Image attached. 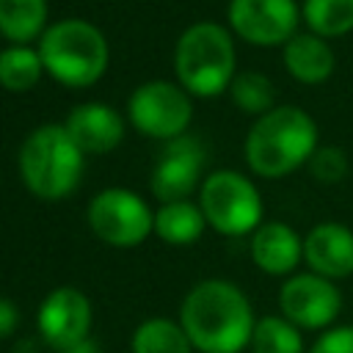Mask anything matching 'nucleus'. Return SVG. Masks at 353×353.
<instances>
[{"instance_id": "obj_1", "label": "nucleus", "mask_w": 353, "mask_h": 353, "mask_svg": "<svg viewBox=\"0 0 353 353\" xmlns=\"http://www.w3.org/2000/svg\"><path fill=\"white\" fill-rule=\"evenodd\" d=\"M179 325L199 353H243L256 325L248 295L226 279H204L188 290Z\"/></svg>"}, {"instance_id": "obj_2", "label": "nucleus", "mask_w": 353, "mask_h": 353, "mask_svg": "<svg viewBox=\"0 0 353 353\" xmlns=\"http://www.w3.org/2000/svg\"><path fill=\"white\" fill-rule=\"evenodd\" d=\"M320 146L317 121L298 105H276L254 119L243 141V157L251 174L262 179H281L306 168Z\"/></svg>"}, {"instance_id": "obj_3", "label": "nucleus", "mask_w": 353, "mask_h": 353, "mask_svg": "<svg viewBox=\"0 0 353 353\" xmlns=\"http://www.w3.org/2000/svg\"><path fill=\"white\" fill-rule=\"evenodd\" d=\"M237 74V47L226 25L201 19L188 25L174 44V77L196 99L221 97Z\"/></svg>"}, {"instance_id": "obj_4", "label": "nucleus", "mask_w": 353, "mask_h": 353, "mask_svg": "<svg viewBox=\"0 0 353 353\" xmlns=\"http://www.w3.org/2000/svg\"><path fill=\"white\" fill-rule=\"evenodd\" d=\"M19 179L41 201H61L77 190L85 171V154L69 138L63 124L33 127L17 152Z\"/></svg>"}, {"instance_id": "obj_5", "label": "nucleus", "mask_w": 353, "mask_h": 353, "mask_svg": "<svg viewBox=\"0 0 353 353\" xmlns=\"http://www.w3.org/2000/svg\"><path fill=\"white\" fill-rule=\"evenodd\" d=\"M36 50L41 55L44 72L66 88L97 85L110 63V44L102 28L77 17L50 22V28L36 41Z\"/></svg>"}, {"instance_id": "obj_6", "label": "nucleus", "mask_w": 353, "mask_h": 353, "mask_svg": "<svg viewBox=\"0 0 353 353\" xmlns=\"http://www.w3.org/2000/svg\"><path fill=\"white\" fill-rule=\"evenodd\" d=\"M196 201L207 218V226L223 237H251V232L262 223V193L240 171H210L199 188Z\"/></svg>"}, {"instance_id": "obj_7", "label": "nucleus", "mask_w": 353, "mask_h": 353, "mask_svg": "<svg viewBox=\"0 0 353 353\" xmlns=\"http://www.w3.org/2000/svg\"><path fill=\"white\" fill-rule=\"evenodd\" d=\"M88 229L97 240L113 248H135L154 234V210L146 199L130 188H102L85 207Z\"/></svg>"}, {"instance_id": "obj_8", "label": "nucleus", "mask_w": 353, "mask_h": 353, "mask_svg": "<svg viewBox=\"0 0 353 353\" xmlns=\"http://www.w3.org/2000/svg\"><path fill=\"white\" fill-rule=\"evenodd\" d=\"M193 97L176 80H146L127 97V121L146 138L174 141L188 132Z\"/></svg>"}, {"instance_id": "obj_9", "label": "nucleus", "mask_w": 353, "mask_h": 353, "mask_svg": "<svg viewBox=\"0 0 353 353\" xmlns=\"http://www.w3.org/2000/svg\"><path fill=\"white\" fill-rule=\"evenodd\" d=\"M279 312L301 331H325L336 325L342 312V292L336 281L312 270L292 273L279 287Z\"/></svg>"}, {"instance_id": "obj_10", "label": "nucleus", "mask_w": 353, "mask_h": 353, "mask_svg": "<svg viewBox=\"0 0 353 353\" xmlns=\"http://www.w3.org/2000/svg\"><path fill=\"white\" fill-rule=\"evenodd\" d=\"M298 25V0H229L226 6V28L254 47H284Z\"/></svg>"}, {"instance_id": "obj_11", "label": "nucleus", "mask_w": 353, "mask_h": 353, "mask_svg": "<svg viewBox=\"0 0 353 353\" xmlns=\"http://www.w3.org/2000/svg\"><path fill=\"white\" fill-rule=\"evenodd\" d=\"M94 323V306L91 298L77 287H55L50 290L36 312V331L39 339L52 347L55 353L83 342L91 336Z\"/></svg>"}, {"instance_id": "obj_12", "label": "nucleus", "mask_w": 353, "mask_h": 353, "mask_svg": "<svg viewBox=\"0 0 353 353\" xmlns=\"http://www.w3.org/2000/svg\"><path fill=\"white\" fill-rule=\"evenodd\" d=\"M204 163H207V149L196 135L185 132L163 143V152L157 154L149 174V188L154 199L160 204L190 199V193L199 190L204 182Z\"/></svg>"}, {"instance_id": "obj_13", "label": "nucleus", "mask_w": 353, "mask_h": 353, "mask_svg": "<svg viewBox=\"0 0 353 353\" xmlns=\"http://www.w3.org/2000/svg\"><path fill=\"white\" fill-rule=\"evenodd\" d=\"M61 124L69 132V138L77 143V149L88 157V154H108L121 146L127 116H121L116 108L105 102H80L66 113Z\"/></svg>"}, {"instance_id": "obj_14", "label": "nucleus", "mask_w": 353, "mask_h": 353, "mask_svg": "<svg viewBox=\"0 0 353 353\" xmlns=\"http://www.w3.org/2000/svg\"><path fill=\"white\" fill-rule=\"evenodd\" d=\"M303 262L312 273L342 281L353 276V229L339 221H323L303 234Z\"/></svg>"}, {"instance_id": "obj_15", "label": "nucleus", "mask_w": 353, "mask_h": 353, "mask_svg": "<svg viewBox=\"0 0 353 353\" xmlns=\"http://www.w3.org/2000/svg\"><path fill=\"white\" fill-rule=\"evenodd\" d=\"M251 262L265 276H292L303 262V237L284 221H262L251 232Z\"/></svg>"}, {"instance_id": "obj_16", "label": "nucleus", "mask_w": 353, "mask_h": 353, "mask_svg": "<svg viewBox=\"0 0 353 353\" xmlns=\"http://www.w3.org/2000/svg\"><path fill=\"white\" fill-rule=\"evenodd\" d=\"M281 63H284L287 74L301 85H320L336 69L331 44L309 30H298L281 47Z\"/></svg>"}, {"instance_id": "obj_17", "label": "nucleus", "mask_w": 353, "mask_h": 353, "mask_svg": "<svg viewBox=\"0 0 353 353\" xmlns=\"http://www.w3.org/2000/svg\"><path fill=\"white\" fill-rule=\"evenodd\" d=\"M207 232V218L193 199L165 201L154 210V237L168 245H193Z\"/></svg>"}, {"instance_id": "obj_18", "label": "nucleus", "mask_w": 353, "mask_h": 353, "mask_svg": "<svg viewBox=\"0 0 353 353\" xmlns=\"http://www.w3.org/2000/svg\"><path fill=\"white\" fill-rule=\"evenodd\" d=\"M47 28V0H0V36L8 44H36Z\"/></svg>"}, {"instance_id": "obj_19", "label": "nucleus", "mask_w": 353, "mask_h": 353, "mask_svg": "<svg viewBox=\"0 0 353 353\" xmlns=\"http://www.w3.org/2000/svg\"><path fill=\"white\" fill-rule=\"evenodd\" d=\"M44 63L36 44H8L0 50V88L11 94L33 91L44 77Z\"/></svg>"}, {"instance_id": "obj_20", "label": "nucleus", "mask_w": 353, "mask_h": 353, "mask_svg": "<svg viewBox=\"0 0 353 353\" xmlns=\"http://www.w3.org/2000/svg\"><path fill=\"white\" fill-rule=\"evenodd\" d=\"M130 353H193V345L179 320L154 314L135 325Z\"/></svg>"}, {"instance_id": "obj_21", "label": "nucleus", "mask_w": 353, "mask_h": 353, "mask_svg": "<svg viewBox=\"0 0 353 353\" xmlns=\"http://www.w3.org/2000/svg\"><path fill=\"white\" fill-rule=\"evenodd\" d=\"M301 22L325 41L342 39L353 33V0H303Z\"/></svg>"}, {"instance_id": "obj_22", "label": "nucleus", "mask_w": 353, "mask_h": 353, "mask_svg": "<svg viewBox=\"0 0 353 353\" xmlns=\"http://www.w3.org/2000/svg\"><path fill=\"white\" fill-rule=\"evenodd\" d=\"M248 347L251 353H303V331L281 314H262Z\"/></svg>"}, {"instance_id": "obj_23", "label": "nucleus", "mask_w": 353, "mask_h": 353, "mask_svg": "<svg viewBox=\"0 0 353 353\" xmlns=\"http://www.w3.org/2000/svg\"><path fill=\"white\" fill-rule=\"evenodd\" d=\"M226 94L232 97L237 110H243V113H248L254 119L279 105L276 102V85L265 72H251V69L248 72H237Z\"/></svg>"}, {"instance_id": "obj_24", "label": "nucleus", "mask_w": 353, "mask_h": 353, "mask_svg": "<svg viewBox=\"0 0 353 353\" xmlns=\"http://www.w3.org/2000/svg\"><path fill=\"white\" fill-rule=\"evenodd\" d=\"M312 179H317L320 185H336L347 176V154L339 146H317L314 154L306 163Z\"/></svg>"}, {"instance_id": "obj_25", "label": "nucleus", "mask_w": 353, "mask_h": 353, "mask_svg": "<svg viewBox=\"0 0 353 353\" xmlns=\"http://www.w3.org/2000/svg\"><path fill=\"white\" fill-rule=\"evenodd\" d=\"M306 353H353V325H331L320 331Z\"/></svg>"}, {"instance_id": "obj_26", "label": "nucleus", "mask_w": 353, "mask_h": 353, "mask_svg": "<svg viewBox=\"0 0 353 353\" xmlns=\"http://www.w3.org/2000/svg\"><path fill=\"white\" fill-rule=\"evenodd\" d=\"M17 328H19V306L11 298L0 295V339H8Z\"/></svg>"}, {"instance_id": "obj_27", "label": "nucleus", "mask_w": 353, "mask_h": 353, "mask_svg": "<svg viewBox=\"0 0 353 353\" xmlns=\"http://www.w3.org/2000/svg\"><path fill=\"white\" fill-rule=\"evenodd\" d=\"M61 353H99V345H97L94 336H88V339H83V342H77V345H72V347H66Z\"/></svg>"}]
</instances>
